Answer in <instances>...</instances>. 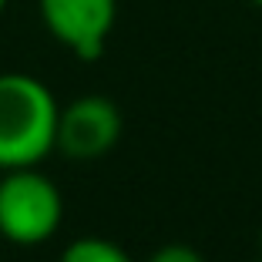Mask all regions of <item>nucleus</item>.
Instances as JSON below:
<instances>
[{
	"mask_svg": "<svg viewBox=\"0 0 262 262\" xmlns=\"http://www.w3.org/2000/svg\"><path fill=\"white\" fill-rule=\"evenodd\" d=\"M47 34L77 61H98L118 20V0H37Z\"/></svg>",
	"mask_w": 262,
	"mask_h": 262,
	"instance_id": "4",
	"label": "nucleus"
},
{
	"mask_svg": "<svg viewBox=\"0 0 262 262\" xmlns=\"http://www.w3.org/2000/svg\"><path fill=\"white\" fill-rule=\"evenodd\" d=\"M4 10H7V0H0V14H4Z\"/></svg>",
	"mask_w": 262,
	"mask_h": 262,
	"instance_id": "7",
	"label": "nucleus"
},
{
	"mask_svg": "<svg viewBox=\"0 0 262 262\" xmlns=\"http://www.w3.org/2000/svg\"><path fill=\"white\" fill-rule=\"evenodd\" d=\"M145 262H205V255L188 242H168V246H158Z\"/></svg>",
	"mask_w": 262,
	"mask_h": 262,
	"instance_id": "6",
	"label": "nucleus"
},
{
	"mask_svg": "<svg viewBox=\"0 0 262 262\" xmlns=\"http://www.w3.org/2000/svg\"><path fill=\"white\" fill-rule=\"evenodd\" d=\"M57 262H135V259L124 246L104 239V235H81V239L64 246Z\"/></svg>",
	"mask_w": 262,
	"mask_h": 262,
	"instance_id": "5",
	"label": "nucleus"
},
{
	"mask_svg": "<svg viewBox=\"0 0 262 262\" xmlns=\"http://www.w3.org/2000/svg\"><path fill=\"white\" fill-rule=\"evenodd\" d=\"M57 104L54 91L34 74H0V171L34 168L57 151Z\"/></svg>",
	"mask_w": 262,
	"mask_h": 262,
	"instance_id": "1",
	"label": "nucleus"
},
{
	"mask_svg": "<svg viewBox=\"0 0 262 262\" xmlns=\"http://www.w3.org/2000/svg\"><path fill=\"white\" fill-rule=\"evenodd\" d=\"M249 4H255V7H262V0H249Z\"/></svg>",
	"mask_w": 262,
	"mask_h": 262,
	"instance_id": "8",
	"label": "nucleus"
},
{
	"mask_svg": "<svg viewBox=\"0 0 262 262\" xmlns=\"http://www.w3.org/2000/svg\"><path fill=\"white\" fill-rule=\"evenodd\" d=\"M124 118L104 94H81L57 115V151L71 162H98L121 141Z\"/></svg>",
	"mask_w": 262,
	"mask_h": 262,
	"instance_id": "3",
	"label": "nucleus"
},
{
	"mask_svg": "<svg viewBox=\"0 0 262 262\" xmlns=\"http://www.w3.org/2000/svg\"><path fill=\"white\" fill-rule=\"evenodd\" d=\"M64 222L61 188L34 168H10L0 178V235L14 246H44Z\"/></svg>",
	"mask_w": 262,
	"mask_h": 262,
	"instance_id": "2",
	"label": "nucleus"
}]
</instances>
